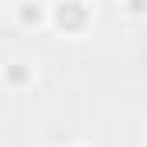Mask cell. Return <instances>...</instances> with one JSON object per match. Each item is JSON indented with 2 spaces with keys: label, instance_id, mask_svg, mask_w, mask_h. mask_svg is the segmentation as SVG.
I'll return each instance as SVG.
<instances>
[{
  "label": "cell",
  "instance_id": "6da1fadb",
  "mask_svg": "<svg viewBox=\"0 0 147 147\" xmlns=\"http://www.w3.org/2000/svg\"><path fill=\"white\" fill-rule=\"evenodd\" d=\"M58 10H62V14H58V17H62V24H72V28H79V24L86 21L82 7H75V3H62Z\"/></svg>",
  "mask_w": 147,
  "mask_h": 147
},
{
  "label": "cell",
  "instance_id": "7a4b0ae2",
  "mask_svg": "<svg viewBox=\"0 0 147 147\" xmlns=\"http://www.w3.org/2000/svg\"><path fill=\"white\" fill-rule=\"evenodd\" d=\"M38 7H31V3H28V7H24V21H28V24H31V21H34V17H41V14H34Z\"/></svg>",
  "mask_w": 147,
  "mask_h": 147
}]
</instances>
